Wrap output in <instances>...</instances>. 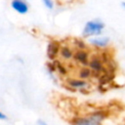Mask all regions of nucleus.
<instances>
[{"label": "nucleus", "instance_id": "nucleus-2", "mask_svg": "<svg viewBox=\"0 0 125 125\" xmlns=\"http://www.w3.org/2000/svg\"><path fill=\"white\" fill-rule=\"evenodd\" d=\"M103 119V115L95 113L89 116L77 118L74 121V125H100Z\"/></svg>", "mask_w": 125, "mask_h": 125}, {"label": "nucleus", "instance_id": "nucleus-8", "mask_svg": "<svg viewBox=\"0 0 125 125\" xmlns=\"http://www.w3.org/2000/svg\"><path fill=\"white\" fill-rule=\"evenodd\" d=\"M89 42L92 45L97 46L99 48H104V47H106L108 45L109 38L108 37H95V38L89 39Z\"/></svg>", "mask_w": 125, "mask_h": 125}, {"label": "nucleus", "instance_id": "nucleus-13", "mask_svg": "<svg viewBox=\"0 0 125 125\" xmlns=\"http://www.w3.org/2000/svg\"><path fill=\"white\" fill-rule=\"evenodd\" d=\"M42 2L44 4V6L47 9H49V10H52L54 8V2H53V0H42Z\"/></svg>", "mask_w": 125, "mask_h": 125}, {"label": "nucleus", "instance_id": "nucleus-4", "mask_svg": "<svg viewBox=\"0 0 125 125\" xmlns=\"http://www.w3.org/2000/svg\"><path fill=\"white\" fill-rule=\"evenodd\" d=\"M11 7L15 12L21 15H24L28 12V4L25 0H12Z\"/></svg>", "mask_w": 125, "mask_h": 125}, {"label": "nucleus", "instance_id": "nucleus-5", "mask_svg": "<svg viewBox=\"0 0 125 125\" xmlns=\"http://www.w3.org/2000/svg\"><path fill=\"white\" fill-rule=\"evenodd\" d=\"M61 44L58 41H50L47 46V57L50 60H55L60 52Z\"/></svg>", "mask_w": 125, "mask_h": 125}, {"label": "nucleus", "instance_id": "nucleus-3", "mask_svg": "<svg viewBox=\"0 0 125 125\" xmlns=\"http://www.w3.org/2000/svg\"><path fill=\"white\" fill-rule=\"evenodd\" d=\"M89 52L86 50H76L73 52L72 59H74V61L78 63H81L83 66H87L89 62Z\"/></svg>", "mask_w": 125, "mask_h": 125}, {"label": "nucleus", "instance_id": "nucleus-6", "mask_svg": "<svg viewBox=\"0 0 125 125\" xmlns=\"http://www.w3.org/2000/svg\"><path fill=\"white\" fill-rule=\"evenodd\" d=\"M88 65H89V68L91 70H93L94 72H102L104 70L102 60H101L100 56H97V55L91 57V59L88 62Z\"/></svg>", "mask_w": 125, "mask_h": 125}, {"label": "nucleus", "instance_id": "nucleus-12", "mask_svg": "<svg viewBox=\"0 0 125 125\" xmlns=\"http://www.w3.org/2000/svg\"><path fill=\"white\" fill-rule=\"evenodd\" d=\"M54 65H55V70H58L61 74H65V73L67 72L66 68L64 67V65H63L61 62L55 61V62H54Z\"/></svg>", "mask_w": 125, "mask_h": 125}, {"label": "nucleus", "instance_id": "nucleus-9", "mask_svg": "<svg viewBox=\"0 0 125 125\" xmlns=\"http://www.w3.org/2000/svg\"><path fill=\"white\" fill-rule=\"evenodd\" d=\"M67 82H68V85L72 88H83V87L87 86V82L85 80H81V79H77V78L69 79Z\"/></svg>", "mask_w": 125, "mask_h": 125}, {"label": "nucleus", "instance_id": "nucleus-16", "mask_svg": "<svg viewBox=\"0 0 125 125\" xmlns=\"http://www.w3.org/2000/svg\"><path fill=\"white\" fill-rule=\"evenodd\" d=\"M122 6L125 8V2H122Z\"/></svg>", "mask_w": 125, "mask_h": 125}, {"label": "nucleus", "instance_id": "nucleus-1", "mask_svg": "<svg viewBox=\"0 0 125 125\" xmlns=\"http://www.w3.org/2000/svg\"><path fill=\"white\" fill-rule=\"evenodd\" d=\"M104 27V23L99 20H92L86 22L84 28H83V36L84 37H90L101 34L102 30Z\"/></svg>", "mask_w": 125, "mask_h": 125}, {"label": "nucleus", "instance_id": "nucleus-11", "mask_svg": "<svg viewBox=\"0 0 125 125\" xmlns=\"http://www.w3.org/2000/svg\"><path fill=\"white\" fill-rule=\"evenodd\" d=\"M73 47H75L76 50H86L87 49L85 42L81 39H74L73 40Z\"/></svg>", "mask_w": 125, "mask_h": 125}, {"label": "nucleus", "instance_id": "nucleus-7", "mask_svg": "<svg viewBox=\"0 0 125 125\" xmlns=\"http://www.w3.org/2000/svg\"><path fill=\"white\" fill-rule=\"evenodd\" d=\"M59 55H60V57L62 60L68 61V60H71L72 59V57H73V51H72V49L68 45H61Z\"/></svg>", "mask_w": 125, "mask_h": 125}, {"label": "nucleus", "instance_id": "nucleus-10", "mask_svg": "<svg viewBox=\"0 0 125 125\" xmlns=\"http://www.w3.org/2000/svg\"><path fill=\"white\" fill-rule=\"evenodd\" d=\"M91 74H92V70L89 67H87V66L81 67L79 69V71H78V76H79V78L81 80H84L86 78H89L91 76Z\"/></svg>", "mask_w": 125, "mask_h": 125}, {"label": "nucleus", "instance_id": "nucleus-14", "mask_svg": "<svg viewBox=\"0 0 125 125\" xmlns=\"http://www.w3.org/2000/svg\"><path fill=\"white\" fill-rule=\"evenodd\" d=\"M7 118V116L4 114V113H2L1 111H0V119H6Z\"/></svg>", "mask_w": 125, "mask_h": 125}, {"label": "nucleus", "instance_id": "nucleus-15", "mask_svg": "<svg viewBox=\"0 0 125 125\" xmlns=\"http://www.w3.org/2000/svg\"><path fill=\"white\" fill-rule=\"evenodd\" d=\"M38 125H47V124L42 120H38Z\"/></svg>", "mask_w": 125, "mask_h": 125}]
</instances>
